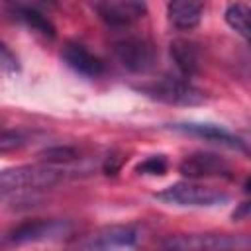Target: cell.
Masks as SVG:
<instances>
[{
  "label": "cell",
  "mask_w": 251,
  "mask_h": 251,
  "mask_svg": "<svg viewBox=\"0 0 251 251\" xmlns=\"http://www.w3.org/2000/svg\"><path fill=\"white\" fill-rule=\"evenodd\" d=\"M63 173L51 165H22L0 171V194L51 188L63 180Z\"/></svg>",
  "instance_id": "cell-1"
},
{
  "label": "cell",
  "mask_w": 251,
  "mask_h": 251,
  "mask_svg": "<svg viewBox=\"0 0 251 251\" xmlns=\"http://www.w3.org/2000/svg\"><path fill=\"white\" fill-rule=\"evenodd\" d=\"M139 90L163 104H171V106H198L202 102H206V96L200 88H196L194 84L188 82V78L184 76H163L157 80H151L147 84H141Z\"/></svg>",
  "instance_id": "cell-2"
},
{
  "label": "cell",
  "mask_w": 251,
  "mask_h": 251,
  "mask_svg": "<svg viewBox=\"0 0 251 251\" xmlns=\"http://www.w3.org/2000/svg\"><path fill=\"white\" fill-rule=\"evenodd\" d=\"M114 59L129 73H147L157 63L155 45L141 35H124L112 43Z\"/></svg>",
  "instance_id": "cell-3"
},
{
  "label": "cell",
  "mask_w": 251,
  "mask_h": 251,
  "mask_svg": "<svg viewBox=\"0 0 251 251\" xmlns=\"http://www.w3.org/2000/svg\"><path fill=\"white\" fill-rule=\"evenodd\" d=\"M157 200L173 206H190V208H210L227 202V194L212 186H202L196 182H175L155 194Z\"/></svg>",
  "instance_id": "cell-4"
},
{
  "label": "cell",
  "mask_w": 251,
  "mask_h": 251,
  "mask_svg": "<svg viewBox=\"0 0 251 251\" xmlns=\"http://www.w3.org/2000/svg\"><path fill=\"white\" fill-rule=\"evenodd\" d=\"M94 12L110 27H129L147 14L145 0H94Z\"/></svg>",
  "instance_id": "cell-5"
},
{
  "label": "cell",
  "mask_w": 251,
  "mask_h": 251,
  "mask_svg": "<svg viewBox=\"0 0 251 251\" xmlns=\"http://www.w3.org/2000/svg\"><path fill=\"white\" fill-rule=\"evenodd\" d=\"M71 231V224L65 220H33L25 222L18 227H14L6 239L16 245L24 243H39V241H51L59 239L61 235H67Z\"/></svg>",
  "instance_id": "cell-6"
},
{
  "label": "cell",
  "mask_w": 251,
  "mask_h": 251,
  "mask_svg": "<svg viewBox=\"0 0 251 251\" xmlns=\"http://www.w3.org/2000/svg\"><path fill=\"white\" fill-rule=\"evenodd\" d=\"M178 171L186 178H212V176L231 178V165L224 157L204 151L186 155L180 161Z\"/></svg>",
  "instance_id": "cell-7"
},
{
  "label": "cell",
  "mask_w": 251,
  "mask_h": 251,
  "mask_svg": "<svg viewBox=\"0 0 251 251\" xmlns=\"http://www.w3.org/2000/svg\"><path fill=\"white\" fill-rule=\"evenodd\" d=\"M249 237L245 235H218V233H192V235H176L165 241L169 249H239L249 247Z\"/></svg>",
  "instance_id": "cell-8"
},
{
  "label": "cell",
  "mask_w": 251,
  "mask_h": 251,
  "mask_svg": "<svg viewBox=\"0 0 251 251\" xmlns=\"http://www.w3.org/2000/svg\"><path fill=\"white\" fill-rule=\"evenodd\" d=\"M139 239V229L135 226H108L88 235L78 245L82 249H124L135 247Z\"/></svg>",
  "instance_id": "cell-9"
},
{
  "label": "cell",
  "mask_w": 251,
  "mask_h": 251,
  "mask_svg": "<svg viewBox=\"0 0 251 251\" xmlns=\"http://www.w3.org/2000/svg\"><path fill=\"white\" fill-rule=\"evenodd\" d=\"M173 127L182 131V133L200 137L204 141H210V143H216V145H222V147H227V149H235V151H243V153L247 151V145H245V141L241 137H237L231 131H227V129H224L220 126H214V124L186 122V124H175Z\"/></svg>",
  "instance_id": "cell-10"
},
{
  "label": "cell",
  "mask_w": 251,
  "mask_h": 251,
  "mask_svg": "<svg viewBox=\"0 0 251 251\" xmlns=\"http://www.w3.org/2000/svg\"><path fill=\"white\" fill-rule=\"evenodd\" d=\"M61 59L69 69L82 76H100L104 73V63L80 43H67L61 51Z\"/></svg>",
  "instance_id": "cell-11"
},
{
  "label": "cell",
  "mask_w": 251,
  "mask_h": 251,
  "mask_svg": "<svg viewBox=\"0 0 251 251\" xmlns=\"http://www.w3.org/2000/svg\"><path fill=\"white\" fill-rule=\"evenodd\" d=\"M206 0H169L167 18L180 31L194 29L204 16Z\"/></svg>",
  "instance_id": "cell-12"
},
{
  "label": "cell",
  "mask_w": 251,
  "mask_h": 251,
  "mask_svg": "<svg viewBox=\"0 0 251 251\" xmlns=\"http://www.w3.org/2000/svg\"><path fill=\"white\" fill-rule=\"evenodd\" d=\"M171 57L175 61V67L184 78H190L200 69V53L198 47L188 39H175L171 41Z\"/></svg>",
  "instance_id": "cell-13"
},
{
  "label": "cell",
  "mask_w": 251,
  "mask_h": 251,
  "mask_svg": "<svg viewBox=\"0 0 251 251\" xmlns=\"http://www.w3.org/2000/svg\"><path fill=\"white\" fill-rule=\"evenodd\" d=\"M14 14H16V16H18L29 29L37 31L39 35L49 37V39L55 37V25H53L43 14H39L37 10H33V8H25V6H18V8L14 10Z\"/></svg>",
  "instance_id": "cell-14"
},
{
  "label": "cell",
  "mask_w": 251,
  "mask_h": 251,
  "mask_svg": "<svg viewBox=\"0 0 251 251\" xmlns=\"http://www.w3.org/2000/svg\"><path fill=\"white\" fill-rule=\"evenodd\" d=\"M226 22L243 39H249V8L245 4H229L226 10Z\"/></svg>",
  "instance_id": "cell-15"
},
{
  "label": "cell",
  "mask_w": 251,
  "mask_h": 251,
  "mask_svg": "<svg viewBox=\"0 0 251 251\" xmlns=\"http://www.w3.org/2000/svg\"><path fill=\"white\" fill-rule=\"evenodd\" d=\"M167 169H169V161L165 159V155H151L135 167L139 175H151V176H163Z\"/></svg>",
  "instance_id": "cell-16"
},
{
  "label": "cell",
  "mask_w": 251,
  "mask_h": 251,
  "mask_svg": "<svg viewBox=\"0 0 251 251\" xmlns=\"http://www.w3.org/2000/svg\"><path fill=\"white\" fill-rule=\"evenodd\" d=\"M41 159L47 165H53V163H69V161H75L76 159V149H73V147H51V149H45L41 153Z\"/></svg>",
  "instance_id": "cell-17"
},
{
  "label": "cell",
  "mask_w": 251,
  "mask_h": 251,
  "mask_svg": "<svg viewBox=\"0 0 251 251\" xmlns=\"http://www.w3.org/2000/svg\"><path fill=\"white\" fill-rule=\"evenodd\" d=\"M27 143V135L22 131H2L0 133V151H16Z\"/></svg>",
  "instance_id": "cell-18"
},
{
  "label": "cell",
  "mask_w": 251,
  "mask_h": 251,
  "mask_svg": "<svg viewBox=\"0 0 251 251\" xmlns=\"http://www.w3.org/2000/svg\"><path fill=\"white\" fill-rule=\"evenodd\" d=\"M18 69V59L0 43V73H16Z\"/></svg>",
  "instance_id": "cell-19"
},
{
  "label": "cell",
  "mask_w": 251,
  "mask_h": 251,
  "mask_svg": "<svg viewBox=\"0 0 251 251\" xmlns=\"http://www.w3.org/2000/svg\"><path fill=\"white\" fill-rule=\"evenodd\" d=\"M122 157H116V155H112V157H108L106 159V163H104V173L106 175H116L118 171H120V167H122Z\"/></svg>",
  "instance_id": "cell-20"
},
{
  "label": "cell",
  "mask_w": 251,
  "mask_h": 251,
  "mask_svg": "<svg viewBox=\"0 0 251 251\" xmlns=\"http://www.w3.org/2000/svg\"><path fill=\"white\" fill-rule=\"evenodd\" d=\"M247 212H249V204L243 202L241 204V210L239 212H233V220H241V216H247Z\"/></svg>",
  "instance_id": "cell-21"
},
{
  "label": "cell",
  "mask_w": 251,
  "mask_h": 251,
  "mask_svg": "<svg viewBox=\"0 0 251 251\" xmlns=\"http://www.w3.org/2000/svg\"><path fill=\"white\" fill-rule=\"evenodd\" d=\"M0 124H2V120H0Z\"/></svg>",
  "instance_id": "cell-22"
}]
</instances>
